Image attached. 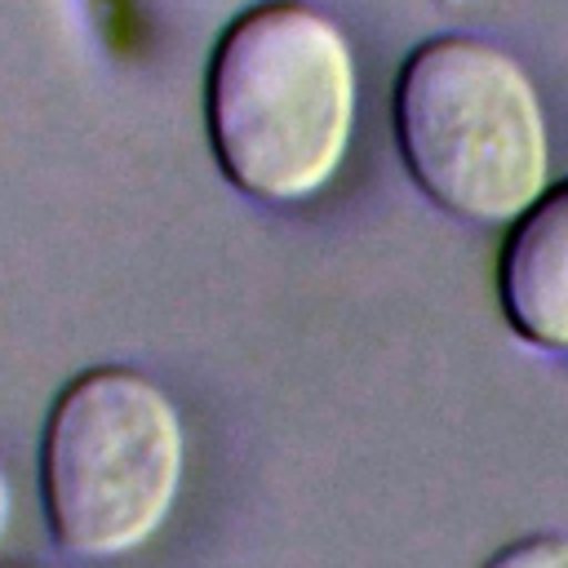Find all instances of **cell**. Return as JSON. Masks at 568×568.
Listing matches in <instances>:
<instances>
[{
	"mask_svg": "<svg viewBox=\"0 0 568 568\" xmlns=\"http://www.w3.org/2000/svg\"><path fill=\"white\" fill-rule=\"evenodd\" d=\"M355 53L306 0H257L204 62V133L217 169L253 200L297 204L333 182L355 129Z\"/></svg>",
	"mask_w": 568,
	"mask_h": 568,
	"instance_id": "obj_1",
	"label": "cell"
},
{
	"mask_svg": "<svg viewBox=\"0 0 568 568\" xmlns=\"http://www.w3.org/2000/svg\"><path fill=\"white\" fill-rule=\"evenodd\" d=\"M395 146L430 204L510 226L550 178L541 93L519 58L479 36H430L390 89Z\"/></svg>",
	"mask_w": 568,
	"mask_h": 568,
	"instance_id": "obj_2",
	"label": "cell"
},
{
	"mask_svg": "<svg viewBox=\"0 0 568 568\" xmlns=\"http://www.w3.org/2000/svg\"><path fill=\"white\" fill-rule=\"evenodd\" d=\"M182 466L186 435L169 390L124 364L84 368L53 395L44 417V524L75 559H120L160 532Z\"/></svg>",
	"mask_w": 568,
	"mask_h": 568,
	"instance_id": "obj_3",
	"label": "cell"
},
{
	"mask_svg": "<svg viewBox=\"0 0 568 568\" xmlns=\"http://www.w3.org/2000/svg\"><path fill=\"white\" fill-rule=\"evenodd\" d=\"M493 284L506 324L528 346L568 355V178L510 222Z\"/></svg>",
	"mask_w": 568,
	"mask_h": 568,
	"instance_id": "obj_4",
	"label": "cell"
},
{
	"mask_svg": "<svg viewBox=\"0 0 568 568\" xmlns=\"http://www.w3.org/2000/svg\"><path fill=\"white\" fill-rule=\"evenodd\" d=\"M484 568H568V537L564 532H528V537H515Z\"/></svg>",
	"mask_w": 568,
	"mask_h": 568,
	"instance_id": "obj_5",
	"label": "cell"
},
{
	"mask_svg": "<svg viewBox=\"0 0 568 568\" xmlns=\"http://www.w3.org/2000/svg\"><path fill=\"white\" fill-rule=\"evenodd\" d=\"M9 515H13V488H9V475L0 470V537L9 528Z\"/></svg>",
	"mask_w": 568,
	"mask_h": 568,
	"instance_id": "obj_6",
	"label": "cell"
},
{
	"mask_svg": "<svg viewBox=\"0 0 568 568\" xmlns=\"http://www.w3.org/2000/svg\"><path fill=\"white\" fill-rule=\"evenodd\" d=\"M0 568H40V564H0Z\"/></svg>",
	"mask_w": 568,
	"mask_h": 568,
	"instance_id": "obj_7",
	"label": "cell"
},
{
	"mask_svg": "<svg viewBox=\"0 0 568 568\" xmlns=\"http://www.w3.org/2000/svg\"><path fill=\"white\" fill-rule=\"evenodd\" d=\"M435 4H462V0H435Z\"/></svg>",
	"mask_w": 568,
	"mask_h": 568,
	"instance_id": "obj_8",
	"label": "cell"
}]
</instances>
